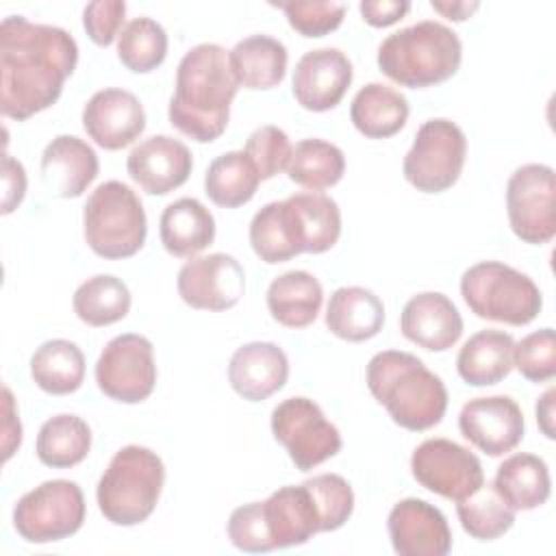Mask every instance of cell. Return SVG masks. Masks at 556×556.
<instances>
[{
  "instance_id": "6da1fadb",
  "label": "cell",
  "mask_w": 556,
  "mask_h": 556,
  "mask_svg": "<svg viewBox=\"0 0 556 556\" xmlns=\"http://www.w3.org/2000/svg\"><path fill=\"white\" fill-rule=\"evenodd\" d=\"M78 63L74 37L50 24L9 15L0 24V111L24 122L52 106Z\"/></svg>"
},
{
  "instance_id": "7a4b0ae2",
  "label": "cell",
  "mask_w": 556,
  "mask_h": 556,
  "mask_svg": "<svg viewBox=\"0 0 556 556\" xmlns=\"http://www.w3.org/2000/svg\"><path fill=\"white\" fill-rule=\"evenodd\" d=\"M239 83L228 52L219 43H200L178 63L176 89L169 100V124L198 143H211L228 126Z\"/></svg>"
},
{
  "instance_id": "3957f363",
  "label": "cell",
  "mask_w": 556,
  "mask_h": 556,
  "mask_svg": "<svg viewBox=\"0 0 556 556\" xmlns=\"http://www.w3.org/2000/svg\"><path fill=\"white\" fill-rule=\"evenodd\" d=\"M367 387L391 419L413 432L437 426L447 410L443 380L408 352H378L367 365Z\"/></svg>"
},
{
  "instance_id": "277c9868",
  "label": "cell",
  "mask_w": 556,
  "mask_h": 556,
  "mask_svg": "<svg viewBox=\"0 0 556 556\" xmlns=\"http://www.w3.org/2000/svg\"><path fill=\"white\" fill-rule=\"evenodd\" d=\"M463 61L458 35L441 22L424 20L391 33L378 48V67L393 83L424 89L452 78Z\"/></svg>"
},
{
  "instance_id": "5b68a950",
  "label": "cell",
  "mask_w": 556,
  "mask_h": 556,
  "mask_svg": "<svg viewBox=\"0 0 556 556\" xmlns=\"http://www.w3.org/2000/svg\"><path fill=\"white\" fill-rule=\"evenodd\" d=\"M163 482L161 456L150 447L126 445L115 452L98 482L100 513L115 526H137L154 513Z\"/></svg>"
},
{
  "instance_id": "8992f818",
  "label": "cell",
  "mask_w": 556,
  "mask_h": 556,
  "mask_svg": "<svg viewBox=\"0 0 556 556\" xmlns=\"http://www.w3.org/2000/svg\"><path fill=\"white\" fill-rule=\"evenodd\" d=\"M83 235L93 254L117 261L137 254L148 235L139 195L119 180L98 185L83 211Z\"/></svg>"
},
{
  "instance_id": "52a82bcc",
  "label": "cell",
  "mask_w": 556,
  "mask_h": 556,
  "mask_svg": "<svg viewBox=\"0 0 556 556\" xmlns=\"http://www.w3.org/2000/svg\"><path fill=\"white\" fill-rule=\"evenodd\" d=\"M460 295L476 317L510 326L530 324L543 306L534 280L500 261L471 265L460 278Z\"/></svg>"
},
{
  "instance_id": "ba28073f",
  "label": "cell",
  "mask_w": 556,
  "mask_h": 556,
  "mask_svg": "<svg viewBox=\"0 0 556 556\" xmlns=\"http://www.w3.org/2000/svg\"><path fill=\"white\" fill-rule=\"evenodd\" d=\"M467 156V139L452 119L434 117L419 126L404 156V178L424 193L447 191L460 178Z\"/></svg>"
},
{
  "instance_id": "9c48e42d",
  "label": "cell",
  "mask_w": 556,
  "mask_h": 556,
  "mask_svg": "<svg viewBox=\"0 0 556 556\" xmlns=\"http://www.w3.org/2000/svg\"><path fill=\"white\" fill-rule=\"evenodd\" d=\"M85 497L72 480H48L24 493L13 508V526L28 543H52L80 530Z\"/></svg>"
},
{
  "instance_id": "30bf717a",
  "label": "cell",
  "mask_w": 556,
  "mask_h": 556,
  "mask_svg": "<svg viewBox=\"0 0 556 556\" xmlns=\"http://www.w3.org/2000/svg\"><path fill=\"white\" fill-rule=\"evenodd\" d=\"M271 432L289 452L291 463L300 471H308L334 454L343 441L334 424L308 397H287L271 410Z\"/></svg>"
},
{
  "instance_id": "8fae6325",
  "label": "cell",
  "mask_w": 556,
  "mask_h": 556,
  "mask_svg": "<svg viewBox=\"0 0 556 556\" xmlns=\"http://www.w3.org/2000/svg\"><path fill=\"white\" fill-rule=\"evenodd\" d=\"M506 211L513 232L523 243H549L556 235L554 169L543 163L517 167L506 185Z\"/></svg>"
},
{
  "instance_id": "7c38bea8",
  "label": "cell",
  "mask_w": 556,
  "mask_h": 556,
  "mask_svg": "<svg viewBox=\"0 0 556 556\" xmlns=\"http://www.w3.org/2000/svg\"><path fill=\"white\" fill-rule=\"evenodd\" d=\"M98 389L122 404L143 402L156 384V365L150 339L126 332L113 337L96 363Z\"/></svg>"
},
{
  "instance_id": "4fadbf2b",
  "label": "cell",
  "mask_w": 556,
  "mask_h": 556,
  "mask_svg": "<svg viewBox=\"0 0 556 556\" xmlns=\"http://www.w3.org/2000/svg\"><path fill=\"white\" fill-rule=\"evenodd\" d=\"M410 469L424 489L454 502L465 500L484 482L480 458L456 441L441 437L426 439L415 447Z\"/></svg>"
},
{
  "instance_id": "5bb4252c",
  "label": "cell",
  "mask_w": 556,
  "mask_h": 556,
  "mask_svg": "<svg viewBox=\"0 0 556 556\" xmlns=\"http://www.w3.org/2000/svg\"><path fill=\"white\" fill-rule=\"evenodd\" d=\"M178 295L200 311L232 308L245 291V271L230 254L193 256L178 271Z\"/></svg>"
},
{
  "instance_id": "9a60e30c",
  "label": "cell",
  "mask_w": 556,
  "mask_h": 556,
  "mask_svg": "<svg viewBox=\"0 0 556 556\" xmlns=\"http://www.w3.org/2000/svg\"><path fill=\"white\" fill-rule=\"evenodd\" d=\"M458 428L484 454L504 456L523 439V413L508 395L476 397L463 406Z\"/></svg>"
},
{
  "instance_id": "2e32d148",
  "label": "cell",
  "mask_w": 556,
  "mask_h": 556,
  "mask_svg": "<svg viewBox=\"0 0 556 556\" xmlns=\"http://www.w3.org/2000/svg\"><path fill=\"white\" fill-rule=\"evenodd\" d=\"M352 76V63L339 48L311 50L295 63L293 98L306 111H330L343 100Z\"/></svg>"
},
{
  "instance_id": "e0dca14e",
  "label": "cell",
  "mask_w": 556,
  "mask_h": 556,
  "mask_svg": "<svg viewBox=\"0 0 556 556\" xmlns=\"http://www.w3.org/2000/svg\"><path fill=\"white\" fill-rule=\"evenodd\" d=\"M87 135L104 150L130 146L146 128V111L139 98L119 87L96 91L83 109Z\"/></svg>"
},
{
  "instance_id": "ac0fdd59",
  "label": "cell",
  "mask_w": 556,
  "mask_h": 556,
  "mask_svg": "<svg viewBox=\"0 0 556 556\" xmlns=\"http://www.w3.org/2000/svg\"><path fill=\"white\" fill-rule=\"evenodd\" d=\"M387 528L400 556H445L452 549L445 515L424 500H400L389 513Z\"/></svg>"
},
{
  "instance_id": "d6986e66",
  "label": "cell",
  "mask_w": 556,
  "mask_h": 556,
  "mask_svg": "<svg viewBox=\"0 0 556 556\" xmlns=\"http://www.w3.org/2000/svg\"><path fill=\"white\" fill-rule=\"evenodd\" d=\"M126 169L146 193L165 195L187 182L193 156L182 141L169 135H154L130 150Z\"/></svg>"
},
{
  "instance_id": "ffe728a7",
  "label": "cell",
  "mask_w": 556,
  "mask_h": 556,
  "mask_svg": "<svg viewBox=\"0 0 556 556\" xmlns=\"http://www.w3.org/2000/svg\"><path fill=\"white\" fill-rule=\"evenodd\" d=\"M400 330L424 350L445 352L460 339L463 317L447 295L424 291L404 304Z\"/></svg>"
},
{
  "instance_id": "44dd1931",
  "label": "cell",
  "mask_w": 556,
  "mask_h": 556,
  "mask_svg": "<svg viewBox=\"0 0 556 556\" xmlns=\"http://www.w3.org/2000/svg\"><path fill=\"white\" fill-rule=\"evenodd\" d=\"M289 358L276 343L252 341L241 345L228 363V382L237 395L261 402L285 387Z\"/></svg>"
},
{
  "instance_id": "7402d4cb",
  "label": "cell",
  "mask_w": 556,
  "mask_h": 556,
  "mask_svg": "<svg viewBox=\"0 0 556 556\" xmlns=\"http://www.w3.org/2000/svg\"><path fill=\"white\" fill-rule=\"evenodd\" d=\"M100 169L93 148L74 137H54L41 154V180L59 198H78L96 180Z\"/></svg>"
},
{
  "instance_id": "603a6c76",
  "label": "cell",
  "mask_w": 556,
  "mask_h": 556,
  "mask_svg": "<svg viewBox=\"0 0 556 556\" xmlns=\"http://www.w3.org/2000/svg\"><path fill=\"white\" fill-rule=\"evenodd\" d=\"M285 206L300 254H321L339 241L341 211L330 195L319 191H302L289 195Z\"/></svg>"
},
{
  "instance_id": "cb8c5ba5",
  "label": "cell",
  "mask_w": 556,
  "mask_h": 556,
  "mask_svg": "<svg viewBox=\"0 0 556 556\" xmlns=\"http://www.w3.org/2000/svg\"><path fill=\"white\" fill-rule=\"evenodd\" d=\"M269 536L274 547H291L306 543L319 530L315 502L304 484L282 486L263 502Z\"/></svg>"
},
{
  "instance_id": "d4e9b609",
  "label": "cell",
  "mask_w": 556,
  "mask_h": 556,
  "mask_svg": "<svg viewBox=\"0 0 556 556\" xmlns=\"http://www.w3.org/2000/svg\"><path fill=\"white\" fill-rule=\"evenodd\" d=\"M163 248L178 258H193L215 239V219L195 198H180L165 206L159 222Z\"/></svg>"
},
{
  "instance_id": "484cf974",
  "label": "cell",
  "mask_w": 556,
  "mask_h": 556,
  "mask_svg": "<svg viewBox=\"0 0 556 556\" xmlns=\"http://www.w3.org/2000/svg\"><path fill=\"white\" fill-rule=\"evenodd\" d=\"M384 304L365 287H341L326 308L328 330L343 341H367L382 330Z\"/></svg>"
},
{
  "instance_id": "4316f807",
  "label": "cell",
  "mask_w": 556,
  "mask_h": 556,
  "mask_svg": "<svg viewBox=\"0 0 556 556\" xmlns=\"http://www.w3.org/2000/svg\"><path fill=\"white\" fill-rule=\"evenodd\" d=\"M513 337L504 330H480L465 341L456 356L458 376L471 387L502 382L513 369Z\"/></svg>"
},
{
  "instance_id": "83f0119b",
  "label": "cell",
  "mask_w": 556,
  "mask_h": 556,
  "mask_svg": "<svg viewBox=\"0 0 556 556\" xmlns=\"http://www.w3.org/2000/svg\"><path fill=\"white\" fill-rule=\"evenodd\" d=\"M230 70L245 89H271L282 83L287 72V48L269 35H252L235 43L228 52Z\"/></svg>"
},
{
  "instance_id": "f1b7e54d",
  "label": "cell",
  "mask_w": 556,
  "mask_h": 556,
  "mask_svg": "<svg viewBox=\"0 0 556 556\" xmlns=\"http://www.w3.org/2000/svg\"><path fill=\"white\" fill-rule=\"evenodd\" d=\"M350 119L367 139H387L404 128L408 119V100L389 85L369 83L354 96Z\"/></svg>"
},
{
  "instance_id": "f546056e",
  "label": "cell",
  "mask_w": 556,
  "mask_h": 556,
  "mask_svg": "<svg viewBox=\"0 0 556 556\" xmlns=\"http://www.w3.org/2000/svg\"><path fill=\"white\" fill-rule=\"evenodd\" d=\"M324 291L319 280L304 271L293 269L271 280L267 289V308L271 317L287 328H306L319 315Z\"/></svg>"
},
{
  "instance_id": "4dcf8cb0",
  "label": "cell",
  "mask_w": 556,
  "mask_h": 556,
  "mask_svg": "<svg viewBox=\"0 0 556 556\" xmlns=\"http://www.w3.org/2000/svg\"><path fill=\"white\" fill-rule=\"evenodd\" d=\"M493 486L504 497V502L517 513L532 510L545 504L552 491V480L543 458L519 452L508 456L497 467Z\"/></svg>"
},
{
  "instance_id": "1f68e13d",
  "label": "cell",
  "mask_w": 556,
  "mask_h": 556,
  "mask_svg": "<svg viewBox=\"0 0 556 556\" xmlns=\"http://www.w3.org/2000/svg\"><path fill=\"white\" fill-rule=\"evenodd\" d=\"M30 376L50 395L74 393L85 380V356L67 339L46 341L30 356Z\"/></svg>"
},
{
  "instance_id": "d6a6232c",
  "label": "cell",
  "mask_w": 556,
  "mask_h": 556,
  "mask_svg": "<svg viewBox=\"0 0 556 556\" xmlns=\"http://www.w3.org/2000/svg\"><path fill=\"white\" fill-rule=\"evenodd\" d=\"M91 447V430L76 415H54L39 428L37 458L52 469H67L83 463Z\"/></svg>"
},
{
  "instance_id": "836d02e7",
  "label": "cell",
  "mask_w": 556,
  "mask_h": 556,
  "mask_svg": "<svg viewBox=\"0 0 556 556\" xmlns=\"http://www.w3.org/2000/svg\"><path fill=\"white\" fill-rule=\"evenodd\" d=\"M258 174L243 150L224 152L211 161L204 174L206 195L224 208H237L250 202L258 189Z\"/></svg>"
},
{
  "instance_id": "e575fe53",
  "label": "cell",
  "mask_w": 556,
  "mask_h": 556,
  "mask_svg": "<svg viewBox=\"0 0 556 556\" xmlns=\"http://www.w3.org/2000/svg\"><path fill=\"white\" fill-rule=\"evenodd\" d=\"M72 304L76 317L87 326H111L128 315L130 291L117 276L98 274L74 291Z\"/></svg>"
},
{
  "instance_id": "d590c367",
  "label": "cell",
  "mask_w": 556,
  "mask_h": 556,
  "mask_svg": "<svg viewBox=\"0 0 556 556\" xmlns=\"http://www.w3.org/2000/svg\"><path fill=\"white\" fill-rule=\"evenodd\" d=\"M345 172V156L339 146L324 139H302L295 143L287 174L289 178L311 191L334 187Z\"/></svg>"
},
{
  "instance_id": "8d00e7d4",
  "label": "cell",
  "mask_w": 556,
  "mask_h": 556,
  "mask_svg": "<svg viewBox=\"0 0 556 556\" xmlns=\"http://www.w3.org/2000/svg\"><path fill=\"white\" fill-rule=\"evenodd\" d=\"M463 530L478 541H495L515 523V510L504 502L493 482H482L471 495L456 504Z\"/></svg>"
},
{
  "instance_id": "74e56055",
  "label": "cell",
  "mask_w": 556,
  "mask_h": 556,
  "mask_svg": "<svg viewBox=\"0 0 556 556\" xmlns=\"http://www.w3.org/2000/svg\"><path fill=\"white\" fill-rule=\"evenodd\" d=\"M117 56L130 72L156 70L167 56V33L152 17L130 20L117 37Z\"/></svg>"
},
{
  "instance_id": "f35d334b",
  "label": "cell",
  "mask_w": 556,
  "mask_h": 556,
  "mask_svg": "<svg viewBox=\"0 0 556 556\" xmlns=\"http://www.w3.org/2000/svg\"><path fill=\"white\" fill-rule=\"evenodd\" d=\"M250 243L254 254L274 265V263H285L293 256L300 254L291 222L287 215L285 200L282 202H269L265 204L250 222Z\"/></svg>"
},
{
  "instance_id": "ab89813d",
  "label": "cell",
  "mask_w": 556,
  "mask_h": 556,
  "mask_svg": "<svg viewBox=\"0 0 556 556\" xmlns=\"http://www.w3.org/2000/svg\"><path fill=\"white\" fill-rule=\"evenodd\" d=\"M317 508L319 530H339L354 510V493L350 482L339 473H319L302 482Z\"/></svg>"
},
{
  "instance_id": "60d3db41",
  "label": "cell",
  "mask_w": 556,
  "mask_h": 556,
  "mask_svg": "<svg viewBox=\"0 0 556 556\" xmlns=\"http://www.w3.org/2000/svg\"><path fill=\"white\" fill-rule=\"evenodd\" d=\"M513 367L530 382L552 380L556 374V334L552 328L530 332L513 345Z\"/></svg>"
},
{
  "instance_id": "b9f144b4",
  "label": "cell",
  "mask_w": 556,
  "mask_h": 556,
  "mask_svg": "<svg viewBox=\"0 0 556 556\" xmlns=\"http://www.w3.org/2000/svg\"><path fill=\"white\" fill-rule=\"evenodd\" d=\"M245 156L250 159V163L254 165L256 174L261 180H269L274 176H278L282 169H287L289 159H291V143L285 130H280L278 126H261L256 128L243 148Z\"/></svg>"
},
{
  "instance_id": "7bdbcfd3",
  "label": "cell",
  "mask_w": 556,
  "mask_h": 556,
  "mask_svg": "<svg viewBox=\"0 0 556 556\" xmlns=\"http://www.w3.org/2000/svg\"><path fill=\"white\" fill-rule=\"evenodd\" d=\"M282 9L289 26L302 37H324L337 30L345 17V4L339 2H274Z\"/></svg>"
},
{
  "instance_id": "ee69618b",
  "label": "cell",
  "mask_w": 556,
  "mask_h": 556,
  "mask_svg": "<svg viewBox=\"0 0 556 556\" xmlns=\"http://www.w3.org/2000/svg\"><path fill=\"white\" fill-rule=\"evenodd\" d=\"M228 539L237 549L243 552H271L274 541L269 536L263 502H250L230 513Z\"/></svg>"
},
{
  "instance_id": "f6af8a7d",
  "label": "cell",
  "mask_w": 556,
  "mask_h": 556,
  "mask_svg": "<svg viewBox=\"0 0 556 556\" xmlns=\"http://www.w3.org/2000/svg\"><path fill=\"white\" fill-rule=\"evenodd\" d=\"M126 15V2L122 0H96L83 11V26L96 46H111L122 33Z\"/></svg>"
},
{
  "instance_id": "bcb514c9",
  "label": "cell",
  "mask_w": 556,
  "mask_h": 556,
  "mask_svg": "<svg viewBox=\"0 0 556 556\" xmlns=\"http://www.w3.org/2000/svg\"><path fill=\"white\" fill-rule=\"evenodd\" d=\"M410 11L408 0H365L361 2V15L369 26L384 28L400 22Z\"/></svg>"
},
{
  "instance_id": "7dc6e473",
  "label": "cell",
  "mask_w": 556,
  "mask_h": 556,
  "mask_svg": "<svg viewBox=\"0 0 556 556\" xmlns=\"http://www.w3.org/2000/svg\"><path fill=\"white\" fill-rule=\"evenodd\" d=\"M2 178H4V195H2V213L9 215L26 193V174L20 161L4 154L2 156Z\"/></svg>"
},
{
  "instance_id": "c3c4849f",
  "label": "cell",
  "mask_w": 556,
  "mask_h": 556,
  "mask_svg": "<svg viewBox=\"0 0 556 556\" xmlns=\"http://www.w3.org/2000/svg\"><path fill=\"white\" fill-rule=\"evenodd\" d=\"M4 404H7V424H4V460L11 458V454L15 452V447H20L22 443V426L17 415L13 413V395L11 391L4 387Z\"/></svg>"
},
{
  "instance_id": "681fc988",
  "label": "cell",
  "mask_w": 556,
  "mask_h": 556,
  "mask_svg": "<svg viewBox=\"0 0 556 556\" xmlns=\"http://www.w3.org/2000/svg\"><path fill=\"white\" fill-rule=\"evenodd\" d=\"M554 397H556V389H547L541 400L536 402V421H539V428L541 432L547 437V439H554L556 432H554Z\"/></svg>"
},
{
  "instance_id": "f907efd6",
  "label": "cell",
  "mask_w": 556,
  "mask_h": 556,
  "mask_svg": "<svg viewBox=\"0 0 556 556\" xmlns=\"http://www.w3.org/2000/svg\"><path fill=\"white\" fill-rule=\"evenodd\" d=\"M430 7H432L434 11H439L441 15H445L447 20L463 22V20H467L480 4H478V2H437V0H432Z\"/></svg>"
}]
</instances>
